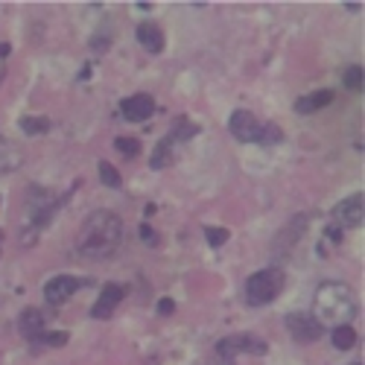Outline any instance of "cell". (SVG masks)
Here are the masks:
<instances>
[{
    "mask_svg": "<svg viewBox=\"0 0 365 365\" xmlns=\"http://www.w3.org/2000/svg\"><path fill=\"white\" fill-rule=\"evenodd\" d=\"M316 313L322 319H351L354 295L345 284H322L316 295Z\"/></svg>",
    "mask_w": 365,
    "mask_h": 365,
    "instance_id": "obj_3",
    "label": "cell"
},
{
    "mask_svg": "<svg viewBox=\"0 0 365 365\" xmlns=\"http://www.w3.org/2000/svg\"><path fill=\"white\" fill-rule=\"evenodd\" d=\"M330 103H333V91H316V94H310V97H301L295 103V111L298 114H310V111H319V108H324Z\"/></svg>",
    "mask_w": 365,
    "mask_h": 365,
    "instance_id": "obj_15",
    "label": "cell"
},
{
    "mask_svg": "<svg viewBox=\"0 0 365 365\" xmlns=\"http://www.w3.org/2000/svg\"><path fill=\"white\" fill-rule=\"evenodd\" d=\"M266 351H269L266 339H257V336H252V333H240V336L220 339V345H217V354H220L225 362H231L237 354H255V356H263Z\"/></svg>",
    "mask_w": 365,
    "mask_h": 365,
    "instance_id": "obj_4",
    "label": "cell"
},
{
    "mask_svg": "<svg viewBox=\"0 0 365 365\" xmlns=\"http://www.w3.org/2000/svg\"><path fill=\"white\" fill-rule=\"evenodd\" d=\"M260 126H263V123H257V117H255L252 111H242V108H237V111L231 114V120H228L231 135H234L237 140H242V143H257Z\"/></svg>",
    "mask_w": 365,
    "mask_h": 365,
    "instance_id": "obj_8",
    "label": "cell"
},
{
    "mask_svg": "<svg viewBox=\"0 0 365 365\" xmlns=\"http://www.w3.org/2000/svg\"><path fill=\"white\" fill-rule=\"evenodd\" d=\"M9 53H12V47H9V44H0V62H4V58H6Z\"/></svg>",
    "mask_w": 365,
    "mask_h": 365,
    "instance_id": "obj_28",
    "label": "cell"
},
{
    "mask_svg": "<svg viewBox=\"0 0 365 365\" xmlns=\"http://www.w3.org/2000/svg\"><path fill=\"white\" fill-rule=\"evenodd\" d=\"M140 240H143V242H158V237H155V231H152V228H149L146 222L140 225Z\"/></svg>",
    "mask_w": 365,
    "mask_h": 365,
    "instance_id": "obj_25",
    "label": "cell"
},
{
    "mask_svg": "<svg viewBox=\"0 0 365 365\" xmlns=\"http://www.w3.org/2000/svg\"><path fill=\"white\" fill-rule=\"evenodd\" d=\"M100 181H103V185L106 187H111V190H120V187H123V178H120V173L108 164V161H100Z\"/></svg>",
    "mask_w": 365,
    "mask_h": 365,
    "instance_id": "obj_18",
    "label": "cell"
},
{
    "mask_svg": "<svg viewBox=\"0 0 365 365\" xmlns=\"http://www.w3.org/2000/svg\"><path fill=\"white\" fill-rule=\"evenodd\" d=\"M138 41H140V47H143L146 53L158 56V53L164 50V33H161V26L152 24V21H143V24L138 26Z\"/></svg>",
    "mask_w": 365,
    "mask_h": 365,
    "instance_id": "obj_12",
    "label": "cell"
},
{
    "mask_svg": "<svg viewBox=\"0 0 365 365\" xmlns=\"http://www.w3.org/2000/svg\"><path fill=\"white\" fill-rule=\"evenodd\" d=\"M21 161H24L21 149H18L12 140L0 138V175H4V173H12V170H18V167H21Z\"/></svg>",
    "mask_w": 365,
    "mask_h": 365,
    "instance_id": "obj_14",
    "label": "cell"
},
{
    "mask_svg": "<svg viewBox=\"0 0 365 365\" xmlns=\"http://www.w3.org/2000/svg\"><path fill=\"white\" fill-rule=\"evenodd\" d=\"M173 149H175V138H173V135L161 138V140H158V146L152 149V155H149V167H152V170H164V167H173V161H175Z\"/></svg>",
    "mask_w": 365,
    "mask_h": 365,
    "instance_id": "obj_13",
    "label": "cell"
},
{
    "mask_svg": "<svg viewBox=\"0 0 365 365\" xmlns=\"http://www.w3.org/2000/svg\"><path fill=\"white\" fill-rule=\"evenodd\" d=\"M68 339H71L68 333L58 330V333H41L36 342H41V345H47V348H62V345H68Z\"/></svg>",
    "mask_w": 365,
    "mask_h": 365,
    "instance_id": "obj_23",
    "label": "cell"
},
{
    "mask_svg": "<svg viewBox=\"0 0 365 365\" xmlns=\"http://www.w3.org/2000/svg\"><path fill=\"white\" fill-rule=\"evenodd\" d=\"M85 284H88V281H79V278H73V275H56V278L47 281V287H44V298H47V304L58 307V304L71 301L73 292H79V287H85Z\"/></svg>",
    "mask_w": 365,
    "mask_h": 365,
    "instance_id": "obj_7",
    "label": "cell"
},
{
    "mask_svg": "<svg viewBox=\"0 0 365 365\" xmlns=\"http://www.w3.org/2000/svg\"><path fill=\"white\" fill-rule=\"evenodd\" d=\"M356 345V330L351 324H339V327H333V348H339V351H348Z\"/></svg>",
    "mask_w": 365,
    "mask_h": 365,
    "instance_id": "obj_16",
    "label": "cell"
},
{
    "mask_svg": "<svg viewBox=\"0 0 365 365\" xmlns=\"http://www.w3.org/2000/svg\"><path fill=\"white\" fill-rule=\"evenodd\" d=\"M362 217H365L362 193L348 196L345 202H339L336 207H333V222H336V228H356V225H362Z\"/></svg>",
    "mask_w": 365,
    "mask_h": 365,
    "instance_id": "obj_6",
    "label": "cell"
},
{
    "mask_svg": "<svg viewBox=\"0 0 365 365\" xmlns=\"http://www.w3.org/2000/svg\"><path fill=\"white\" fill-rule=\"evenodd\" d=\"M284 284H287V275L284 269H260L246 281V301L252 307H263V304H272L281 292H284Z\"/></svg>",
    "mask_w": 365,
    "mask_h": 365,
    "instance_id": "obj_2",
    "label": "cell"
},
{
    "mask_svg": "<svg viewBox=\"0 0 365 365\" xmlns=\"http://www.w3.org/2000/svg\"><path fill=\"white\" fill-rule=\"evenodd\" d=\"M18 330H21V336L26 342H36L41 333H44V313L36 310V307H26L21 313V319H18Z\"/></svg>",
    "mask_w": 365,
    "mask_h": 365,
    "instance_id": "obj_11",
    "label": "cell"
},
{
    "mask_svg": "<svg viewBox=\"0 0 365 365\" xmlns=\"http://www.w3.org/2000/svg\"><path fill=\"white\" fill-rule=\"evenodd\" d=\"M126 298V289L120 287V284H106L103 287V292H100V298H97V304L91 307V316L94 319H111V313L117 310V304Z\"/></svg>",
    "mask_w": 365,
    "mask_h": 365,
    "instance_id": "obj_9",
    "label": "cell"
},
{
    "mask_svg": "<svg viewBox=\"0 0 365 365\" xmlns=\"http://www.w3.org/2000/svg\"><path fill=\"white\" fill-rule=\"evenodd\" d=\"M50 120L47 117H21V129H24V135H44V132H50Z\"/></svg>",
    "mask_w": 365,
    "mask_h": 365,
    "instance_id": "obj_17",
    "label": "cell"
},
{
    "mask_svg": "<svg viewBox=\"0 0 365 365\" xmlns=\"http://www.w3.org/2000/svg\"><path fill=\"white\" fill-rule=\"evenodd\" d=\"M345 85L351 91H362V65H351L345 71Z\"/></svg>",
    "mask_w": 365,
    "mask_h": 365,
    "instance_id": "obj_24",
    "label": "cell"
},
{
    "mask_svg": "<svg viewBox=\"0 0 365 365\" xmlns=\"http://www.w3.org/2000/svg\"><path fill=\"white\" fill-rule=\"evenodd\" d=\"M120 242H123V220L114 210L103 207V210L88 214V220L82 222L79 237H76V252L91 260H103L117 252Z\"/></svg>",
    "mask_w": 365,
    "mask_h": 365,
    "instance_id": "obj_1",
    "label": "cell"
},
{
    "mask_svg": "<svg viewBox=\"0 0 365 365\" xmlns=\"http://www.w3.org/2000/svg\"><path fill=\"white\" fill-rule=\"evenodd\" d=\"M114 149H117L123 158H138L140 143H138L135 138H117V140H114Z\"/></svg>",
    "mask_w": 365,
    "mask_h": 365,
    "instance_id": "obj_20",
    "label": "cell"
},
{
    "mask_svg": "<svg viewBox=\"0 0 365 365\" xmlns=\"http://www.w3.org/2000/svg\"><path fill=\"white\" fill-rule=\"evenodd\" d=\"M351 365H362V362H351Z\"/></svg>",
    "mask_w": 365,
    "mask_h": 365,
    "instance_id": "obj_29",
    "label": "cell"
},
{
    "mask_svg": "<svg viewBox=\"0 0 365 365\" xmlns=\"http://www.w3.org/2000/svg\"><path fill=\"white\" fill-rule=\"evenodd\" d=\"M281 140H284V132H281L275 123L260 126V135H257V143H260V146H272V143H281Z\"/></svg>",
    "mask_w": 365,
    "mask_h": 365,
    "instance_id": "obj_19",
    "label": "cell"
},
{
    "mask_svg": "<svg viewBox=\"0 0 365 365\" xmlns=\"http://www.w3.org/2000/svg\"><path fill=\"white\" fill-rule=\"evenodd\" d=\"M175 126H178V129H173V132H170V135L175 138V143H178V140H190V138L199 132V129L190 123V120H185V117H178V120H175Z\"/></svg>",
    "mask_w": 365,
    "mask_h": 365,
    "instance_id": "obj_21",
    "label": "cell"
},
{
    "mask_svg": "<svg viewBox=\"0 0 365 365\" xmlns=\"http://www.w3.org/2000/svg\"><path fill=\"white\" fill-rule=\"evenodd\" d=\"M287 327H289L295 342H316L324 333V324L313 313H289L287 316Z\"/></svg>",
    "mask_w": 365,
    "mask_h": 365,
    "instance_id": "obj_5",
    "label": "cell"
},
{
    "mask_svg": "<svg viewBox=\"0 0 365 365\" xmlns=\"http://www.w3.org/2000/svg\"><path fill=\"white\" fill-rule=\"evenodd\" d=\"M327 240H333V242H339L342 240V228H336V225H327Z\"/></svg>",
    "mask_w": 365,
    "mask_h": 365,
    "instance_id": "obj_27",
    "label": "cell"
},
{
    "mask_svg": "<svg viewBox=\"0 0 365 365\" xmlns=\"http://www.w3.org/2000/svg\"><path fill=\"white\" fill-rule=\"evenodd\" d=\"M228 228H205V240H207V246L210 249H220V246H225L228 242Z\"/></svg>",
    "mask_w": 365,
    "mask_h": 365,
    "instance_id": "obj_22",
    "label": "cell"
},
{
    "mask_svg": "<svg viewBox=\"0 0 365 365\" xmlns=\"http://www.w3.org/2000/svg\"><path fill=\"white\" fill-rule=\"evenodd\" d=\"M152 111H155V103H152L149 94H135L120 103V114H123L129 123H143V120L152 117Z\"/></svg>",
    "mask_w": 365,
    "mask_h": 365,
    "instance_id": "obj_10",
    "label": "cell"
},
{
    "mask_svg": "<svg viewBox=\"0 0 365 365\" xmlns=\"http://www.w3.org/2000/svg\"><path fill=\"white\" fill-rule=\"evenodd\" d=\"M175 310V304H173V298H164V301H158V313L161 316H170Z\"/></svg>",
    "mask_w": 365,
    "mask_h": 365,
    "instance_id": "obj_26",
    "label": "cell"
}]
</instances>
